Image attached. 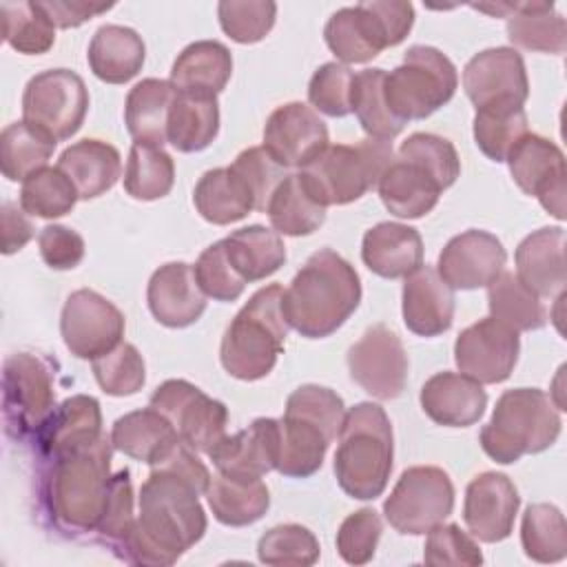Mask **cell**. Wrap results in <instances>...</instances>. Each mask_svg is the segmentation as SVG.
Here are the masks:
<instances>
[{
	"instance_id": "6da1fadb",
	"label": "cell",
	"mask_w": 567,
	"mask_h": 567,
	"mask_svg": "<svg viewBox=\"0 0 567 567\" xmlns=\"http://www.w3.org/2000/svg\"><path fill=\"white\" fill-rule=\"evenodd\" d=\"M199 496L202 492L188 478L153 467L140 489V514L113 547L117 558L148 567L177 563L206 532Z\"/></svg>"
},
{
	"instance_id": "7a4b0ae2",
	"label": "cell",
	"mask_w": 567,
	"mask_h": 567,
	"mask_svg": "<svg viewBox=\"0 0 567 567\" xmlns=\"http://www.w3.org/2000/svg\"><path fill=\"white\" fill-rule=\"evenodd\" d=\"M361 279L354 266L332 248L308 257L284 290V317L306 339L337 332L359 308Z\"/></svg>"
},
{
	"instance_id": "3957f363",
	"label": "cell",
	"mask_w": 567,
	"mask_h": 567,
	"mask_svg": "<svg viewBox=\"0 0 567 567\" xmlns=\"http://www.w3.org/2000/svg\"><path fill=\"white\" fill-rule=\"evenodd\" d=\"M111 436L51 458L44 476L42 498L49 518L66 536L95 532L111 485Z\"/></svg>"
},
{
	"instance_id": "277c9868",
	"label": "cell",
	"mask_w": 567,
	"mask_h": 567,
	"mask_svg": "<svg viewBox=\"0 0 567 567\" xmlns=\"http://www.w3.org/2000/svg\"><path fill=\"white\" fill-rule=\"evenodd\" d=\"M343 416V399L330 388L306 383L290 392L279 419L277 472L288 478L312 476L339 436Z\"/></svg>"
},
{
	"instance_id": "5b68a950",
	"label": "cell",
	"mask_w": 567,
	"mask_h": 567,
	"mask_svg": "<svg viewBox=\"0 0 567 567\" xmlns=\"http://www.w3.org/2000/svg\"><path fill=\"white\" fill-rule=\"evenodd\" d=\"M334 452L339 487L357 501H374L383 494L394 458L392 423L379 403H357L346 410Z\"/></svg>"
},
{
	"instance_id": "8992f818",
	"label": "cell",
	"mask_w": 567,
	"mask_h": 567,
	"mask_svg": "<svg viewBox=\"0 0 567 567\" xmlns=\"http://www.w3.org/2000/svg\"><path fill=\"white\" fill-rule=\"evenodd\" d=\"M281 301L284 288L279 284L264 286L228 323L219 346V361L230 377L259 381L272 372L290 330Z\"/></svg>"
},
{
	"instance_id": "52a82bcc",
	"label": "cell",
	"mask_w": 567,
	"mask_h": 567,
	"mask_svg": "<svg viewBox=\"0 0 567 567\" xmlns=\"http://www.w3.org/2000/svg\"><path fill=\"white\" fill-rule=\"evenodd\" d=\"M563 421L554 401L538 388H514L498 396L478 441L483 452L509 465L525 454H538L551 447L560 434Z\"/></svg>"
},
{
	"instance_id": "ba28073f",
	"label": "cell",
	"mask_w": 567,
	"mask_h": 567,
	"mask_svg": "<svg viewBox=\"0 0 567 567\" xmlns=\"http://www.w3.org/2000/svg\"><path fill=\"white\" fill-rule=\"evenodd\" d=\"M394 159L392 144L365 137L357 144H328L310 164L299 168V179L321 206H343L377 188L379 177Z\"/></svg>"
},
{
	"instance_id": "9c48e42d",
	"label": "cell",
	"mask_w": 567,
	"mask_h": 567,
	"mask_svg": "<svg viewBox=\"0 0 567 567\" xmlns=\"http://www.w3.org/2000/svg\"><path fill=\"white\" fill-rule=\"evenodd\" d=\"M456 86L458 73L452 60L434 47L414 44L396 69L385 71L383 97L392 115L405 124L430 117L454 97Z\"/></svg>"
},
{
	"instance_id": "30bf717a",
	"label": "cell",
	"mask_w": 567,
	"mask_h": 567,
	"mask_svg": "<svg viewBox=\"0 0 567 567\" xmlns=\"http://www.w3.org/2000/svg\"><path fill=\"white\" fill-rule=\"evenodd\" d=\"M323 38L341 64H363L408 38V18L399 4L388 0L359 2L334 11Z\"/></svg>"
},
{
	"instance_id": "8fae6325",
	"label": "cell",
	"mask_w": 567,
	"mask_h": 567,
	"mask_svg": "<svg viewBox=\"0 0 567 567\" xmlns=\"http://www.w3.org/2000/svg\"><path fill=\"white\" fill-rule=\"evenodd\" d=\"M58 363L44 354L16 352L2 368V419L13 439L35 436L55 410Z\"/></svg>"
},
{
	"instance_id": "7c38bea8",
	"label": "cell",
	"mask_w": 567,
	"mask_h": 567,
	"mask_svg": "<svg viewBox=\"0 0 567 567\" xmlns=\"http://www.w3.org/2000/svg\"><path fill=\"white\" fill-rule=\"evenodd\" d=\"M454 509V485L445 470L436 465H414L403 470L383 503L385 520L410 536L427 534Z\"/></svg>"
},
{
	"instance_id": "4fadbf2b",
	"label": "cell",
	"mask_w": 567,
	"mask_h": 567,
	"mask_svg": "<svg viewBox=\"0 0 567 567\" xmlns=\"http://www.w3.org/2000/svg\"><path fill=\"white\" fill-rule=\"evenodd\" d=\"M89 111V89L71 69H49L33 75L22 93V120L53 142L80 131Z\"/></svg>"
},
{
	"instance_id": "5bb4252c",
	"label": "cell",
	"mask_w": 567,
	"mask_h": 567,
	"mask_svg": "<svg viewBox=\"0 0 567 567\" xmlns=\"http://www.w3.org/2000/svg\"><path fill=\"white\" fill-rule=\"evenodd\" d=\"M151 408L162 412L195 452L208 454L226 436L228 408L186 379L164 381L151 394Z\"/></svg>"
},
{
	"instance_id": "9a60e30c",
	"label": "cell",
	"mask_w": 567,
	"mask_h": 567,
	"mask_svg": "<svg viewBox=\"0 0 567 567\" xmlns=\"http://www.w3.org/2000/svg\"><path fill=\"white\" fill-rule=\"evenodd\" d=\"M124 315L95 290L80 288L64 301L60 334L66 350L78 359H97L122 343Z\"/></svg>"
},
{
	"instance_id": "2e32d148",
	"label": "cell",
	"mask_w": 567,
	"mask_h": 567,
	"mask_svg": "<svg viewBox=\"0 0 567 567\" xmlns=\"http://www.w3.org/2000/svg\"><path fill=\"white\" fill-rule=\"evenodd\" d=\"M352 381L370 396L396 399L408 383V352L401 337L383 323L368 328L348 350Z\"/></svg>"
},
{
	"instance_id": "e0dca14e",
	"label": "cell",
	"mask_w": 567,
	"mask_h": 567,
	"mask_svg": "<svg viewBox=\"0 0 567 567\" xmlns=\"http://www.w3.org/2000/svg\"><path fill=\"white\" fill-rule=\"evenodd\" d=\"M518 352V332L494 317L467 326L454 341L456 368L481 385H494L509 379Z\"/></svg>"
},
{
	"instance_id": "ac0fdd59",
	"label": "cell",
	"mask_w": 567,
	"mask_h": 567,
	"mask_svg": "<svg viewBox=\"0 0 567 567\" xmlns=\"http://www.w3.org/2000/svg\"><path fill=\"white\" fill-rule=\"evenodd\" d=\"M509 173L516 186L540 202L556 219H565L567 171L563 151L547 137L527 133L507 155Z\"/></svg>"
},
{
	"instance_id": "d6986e66",
	"label": "cell",
	"mask_w": 567,
	"mask_h": 567,
	"mask_svg": "<svg viewBox=\"0 0 567 567\" xmlns=\"http://www.w3.org/2000/svg\"><path fill=\"white\" fill-rule=\"evenodd\" d=\"M266 153L284 168H303L328 148V126L303 102L277 106L264 126Z\"/></svg>"
},
{
	"instance_id": "ffe728a7",
	"label": "cell",
	"mask_w": 567,
	"mask_h": 567,
	"mask_svg": "<svg viewBox=\"0 0 567 567\" xmlns=\"http://www.w3.org/2000/svg\"><path fill=\"white\" fill-rule=\"evenodd\" d=\"M505 261L507 252L496 235L470 228L445 244L436 272L452 290H476L489 286L503 272Z\"/></svg>"
},
{
	"instance_id": "44dd1931",
	"label": "cell",
	"mask_w": 567,
	"mask_h": 567,
	"mask_svg": "<svg viewBox=\"0 0 567 567\" xmlns=\"http://www.w3.org/2000/svg\"><path fill=\"white\" fill-rule=\"evenodd\" d=\"M463 89L476 109L494 102L525 104L529 80L523 55L512 47H494L476 53L463 69Z\"/></svg>"
},
{
	"instance_id": "7402d4cb",
	"label": "cell",
	"mask_w": 567,
	"mask_h": 567,
	"mask_svg": "<svg viewBox=\"0 0 567 567\" xmlns=\"http://www.w3.org/2000/svg\"><path fill=\"white\" fill-rule=\"evenodd\" d=\"M520 496L509 476L483 472L467 483L463 501V520L470 534L481 543H501L514 529Z\"/></svg>"
},
{
	"instance_id": "603a6c76",
	"label": "cell",
	"mask_w": 567,
	"mask_h": 567,
	"mask_svg": "<svg viewBox=\"0 0 567 567\" xmlns=\"http://www.w3.org/2000/svg\"><path fill=\"white\" fill-rule=\"evenodd\" d=\"M279 456V419H255L248 427L226 434L208 458L219 474L230 478L255 481L277 470Z\"/></svg>"
},
{
	"instance_id": "cb8c5ba5",
	"label": "cell",
	"mask_w": 567,
	"mask_h": 567,
	"mask_svg": "<svg viewBox=\"0 0 567 567\" xmlns=\"http://www.w3.org/2000/svg\"><path fill=\"white\" fill-rule=\"evenodd\" d=\"M148 310L166 328L193 326L206 310L195 270L186 261H168L159 266L146 286Z\"/></svg>"
},
{
	"instance_id": "d4e9b609",
	"label": "cell",
	"mask_w": 567,
	"mask_h": 567,
	"mask_svg": "<svg viewBox=\"0 0 567 567\" xmlns=\"http://www.w3.org/2000/svg\"><path fill=\"white\" fill-rule=\"evenodd\" d=\"M403 323L419 337H439L454 321V290L441 279L436 268L419 266L403 281Z\"/></svg>"
},
{
	"instance_id": "484cf974",
	"label": "cell",
	"mask_w": 567,
	"mask_h": 567,
	"mask_svg": "<svg viewBox=\"0 0 567 567\" xmlns=\"http://www.w3.org/2000/svg\"><path fill=\"white\" fill-rule=\"evenodd\" d=\"M102 434V410L97 399L89 394H73L55 405L33 439L38 452L51 461L95 443Z\"/></svg>"
},
{
	"instance_id": "4316f807",
	"label": "cell",
	"mask_w": 567,
	"mask_h": 567,
	"mask_svg": "<svg viewBox=\"0 0 567 567\" xmlns=\"http://www.w3.org/2000/svg\"><path fill=\"white\" fill-rule=\"evenodd\" d=\"M516 277L540 299L565 295V230L545 226L529 233L514 252Z\"/></svg>"
},
{
	"instance_id": "83f0119b",
	"label": "cell",
	"mask_w": 567,
	"mask_h": 567,
	"mask_svg": "<svg viewBox=\"0 0 567 567\" xmlns=\"http://www.w3.org/2000/svg\"><path fill=\"white\" fill-rule=\"evenodd\" d=\"M423 412L445 427H470L478 423L487 408V394L481 383L458 372L432 374L419 394Z\"/></svg>"
},
{
	"instance_id": "f1b7e54d",
	"label": "cell",
	"mask_w": 567,
	"mask_h": 567,
	"mask_svg": "<svg viewBox=\"0 0 567 567\" xmlns=\"http://www.w3.org/2000/svg\"><path fill=\"white\" fill-rule=\"evenodd\" d=\"M363 264L383 279H401L423 266V239L416 228L381 221L365 230L361 241Z\"/></svg>"
},
{
	"instance_id": "f546056e",
	"label": "cell",
	"mask_w": 567,
	"mask_h": 567,
	"mask_svg": "<svg viewBox=\"0 0 567 567\" xmlns=\"http://www.w3.org/2000/svg\"><path fill=\"white\" fill-rule=\"evenodd\" d=\"M58 168L73 182L80 199H95L120 179L122 157L113 144L86 137L60 153Z\"/></svg>"
},
{
	"instance_id": "4dcf8cb0",
	"label": "cell",
	"mask_w": 567,
	"mask_h": 567,
	"mask_svg": "<svg viewBox=\"0 0 567 567\" xmlns=\"http://www.w3.org/2000/svg\"><path fill=\"white\" fill-rule=\"evenodd\" d=\"M377 190L388 213L401 219H419L427 215L443 193L427 171L403 157L390 162L379 177Z\"/></svg>"
},
{
	"instance_id": "1f68e13d",
	"label": "cell",
	"mask_w": 567,
	"mask_h": 567,
	"mask_svg": "<svg viewBox=\"0 0 567 567\" xmlns=\"http://www.w3.org/2000/svg\"><path fill=\"white\" fill-rule=\"evenodd\" d=\"M86 60L97 80L106 84H124L142 71L146 47L135 29L104 24L93 33Z\"/></svg>"
},
{
	"instance_id": "d6a6232c",
	"label": "cell",
	"mask_w": 567,
	"mask_h": 567,
	"mask_svg": "<svg viewBox=\"0 0 567 567\" xmlns=\"http://www.w3.org/2000/svg\"><path fill=\"white\" fill-rule=\"evenodd\" d=\"M233 75V55L217 40L190 42L171 66V84L179 93L215 95L221 93Z\"/></svg>"
},
{
	"instance_id": "836d02e7",
	"label": "cell",
	"mask_w": 567,
	"mask_h": 567,
	"mask_svg": "<svg viewBox=\"0 0 567 567\" xmlns=\"http://www.w3.org/2000/svg\"><path fill=\"white\" fill-rule=\"evenodd\" d=\"M177 89L171 80L146 78L137 82L124 102V124L135 144L146 146H164L168 113Z\"/></svg>"
},
{
	"instance_id": "e575fe53",
	"label": "cell",
	"mask_w": 567,
	"mask_h": 567,
	"mask_svg": "<svg viewBox=\"0 0 567 567\" xmlns=\"http://www.w3.org/2000/svg\"><path fill=\"white\" fill-rule=\"evenodd\" d=\"M109 436L117 452L146 465L157 463L179 439L175 425L151 405L120 416Z\"/></svg>"
},
{
	"instance_id": "d590c367",
	"label": "cell",
	"mask_w": 567,
	"mask_h": 567,
	"mask_svg": "<svg viewBox=\"0 0 567 567\" xmlns=\"http://www.w3.org/2000/svg\"><path fill=\"white\" fill-rule=\"evenodd\" d=\"M226 257L237 275L250 284L275 275L286 264V246L277 230L252 224L221 239Z\"/></svg>"
},
{
	"instance_id": "8d00e7d4",
	"label": "cell",
	"mask_w": 567,
	"mask_h": 567,
	"mask_svg": "<svg viewBox=\"0 0 567 567\" xmlns=\"http://www.w3.org/2000/svg\"><path fill=\"white\" fill-rule=\"evenodd\" d=\"M219 133V104L215 95L179 93L173 100L166 140L179 153H197L213 144Z\"/></svg>"
},
{
	"instance_id": "74e56055",
	"label": "cell",
	"mask_w": 567,
	"mask_h": 567,
	"mask_svg": "<svg viewBox=\"0 0 567 567\" xmlns=\"http://www.w3.org/2000/svg\"><path fill=\"white\" fill-rule=\"evenodd\" d=\"M193 204L197 213L215 226H228L255 210L246 184L230 166L206 171L195 184Z\"/></svg>"
},
{
	"instance_id": "f35d334b",
	"label": "cell",
	"mask_w": 567,
	"mask_h": 567,
	"mask_svg": "<svg viewBox=\"0 0 567 567\" xmlns=\"http://www.w3.org/2000/svg\"><path fill=\"white\" fill-rule=\"evenodd\" d=\"M213 516L228 527H246L257 523L270 507V492L261 478L244 481L217 472L206 489Z\"/></svg>"
},
{
	"instance_id": "ab89813d",
	"label": "cell",
	"mask_w": 567,
	"mask_h": 567,
	"mask_svg": "<svg viewBox=\"0 0 567 567\" xmlns=\"http://www.w3.org/2000/svg\"><path fill=\"white\" fill-rule=\"evenodd\" d=\"M507 38L518 49L560 55L567 49V24L554 2H514Z\"/></svg>"
},
{
	"instance_id": "60d3db41",
	"label": "cell",
	"mask_w": 567,
	"mask_h": 567,
	"mask_svg": "<svg viewBox=\"0 0 567 567\" xmlns=\"http://www.w3.org/2000/svg\"><path fill=\"white\" fill-rule=\"evenodd\" d=\"M489 317L509 326L516 332H529L545 328L549 315L540 297L532 292L514 272L503 270L487 286Z\"/></svg>"
},
{
	"instance_id": "b9f144b4",
	"label": "cell",
	"mask_w": 567,
	"mask_h": 567,
	"mask_svg": "<svg viewBox=\"0 0 567 567\" xmlns=\"http://www.w3.org/2000/svg\"><path fill=\"white\" fill-rule=\"evenodd\" d=\"M472 131L474 142L485 157L492 162H505L518 140L529 133L527 113L523 104L494 102L476 109Z\"/></svg>"
},
{
	"instance_id": "7bdbcfd3",
	"label": "cell",
	"mask_w": 567,
	"mask_h": 567,
	"mask_svg": "<svg viewBox=\"0 0 567 567\" xmlns=\"http://www.w3.org/2000/svg\"><path fill=\"white\" fill-rule=\"evenodd\" d=\"M268 219L279 235H312L326 221V206L315 202L297 173L286 175L266 206Z\"/></svg>"
},
{
	"instance_id": "ee69618b",
	"label": "cell",
	"mask_w": 567,
	"mask_h": 567,
	"mask_svg": "<svg viewBox=\"0 0 567 567\" xmlns=\"http://www.w3.org/2000/svg\"><path fill=\"white\" fill-rule=\"evenodd\" d=\"M58 142L24 120L4 126L0 135V171L9 182H24L44 168Z\"/></svg>"
},
{
	"instance_id": "f6af8a7d",
	"label": "cell",
	"mask_w": 567,
	"mask_h": 567,
	"mask_svg": "<svg viewBox=\"0 0 567 567\" xmlns=\"http://www.w3.org/2000/svg\"><path fill=\"white\" fill-rule=\"evenodd\" d=\"M4 42L24 55H42L55 42V27L38 0L0 2Z\"/></svg>"
},
{
	"instance_id": "bcb514c9",
	"label": "cell",
	"mask_w": 567,
	"mask_h": 567,
	"mask_svg": "<svg viewBox=\"0 0 567 567\" xmlns=\"http://www.w3.org/2000/svg\"><path fill=\"white\" fill-rule=\"evenodd\" d=\"M175 184V162L162 146L133 144L124 168V190L140 202L162 199Z\"/></svg>"
},
{
	"instance_id": "7dc6e473",
	"label": "cell",
	"mask_w": 567,
	"mask_h": 567,
	"mask_svg": "<svg viewBox=\"0 0 567 567\" xmlns=\"http://www.w3.org/2000/svg\"><path fill=\"white\" fill-rule=\"evenodd\" d=\"M383 69H363L352 78L350 109L357 115L361 128L374 137L390 142L403 131V122L392 115L383 97Z\"/></svg>"
},
{
	"instance_id": "c3c4849f",
	"label": "cell",
	"mask_w": 567,
	"mask_h": 567,
	"mask_svg": "<svg viewBox=\"0 0 567 567\" xmlns=\"http://www.w3.org/2000/svg\"><path fill=\"white\" fill-rule=\"evenodd\" d=\"M520 545L536 563H558L567 556V523L551 503L527 505L520 520Z\"/></svg>"
},
{
	"instance_id": "681fc988",
	"label": "cell",
	"mask_w": 567,
	"mask_h": 567,
	"mask_svg": "<svg viewBox=\"0 0 567 567\" xmlns=\"http://www.w3.org/2000/svg\"><path fill=\"white\" fill-rule=\"evenodd\" d=\"M78 199V188L58 166L35 171L20 188V208L42 219H55L71 213Z\"/></svg>"
},
{
	"instance_id": "f907efd6",
	"label": "cell",
	"mask_w": 567,
	"mask_h": 567,
	"mask_svg": "<svg viewBox=\"0 0 567 567\" xmlns=\"http://www.w3.org/2000/svg\"><path fill=\"white\" fill-rule=\"evenodd\" d=\"M319 554L317 536L299 523L275 525L257 543V556L264 565L310 567L319 560Z\"/></svg>"
},
{
	"instance_id": "816d5d0a",
	"label": "cell",
	"mask_w": 567,
	"mask_h": 567,
	"mask_svg": "<svg viewBox=\"0 0 567 567\" xmlns=\"http://www.w3.org/2000/svg\"><path fill=\"white\" fill-rule=\"evenodd\" d=\"M97 385L111 396H131L146 381V365L133 343L122 341L106 354L91 361Z\"/></svg>"
},
{
	"instance_id": "f5cc1de1",
	"label": "cell",
	"mask_w": 567,
	"mask_h": 567,
	"mask_svg": "<svg viewBox=\"0 0 567 567\" xmlns=\"http://www.w3.org/2000/svg\"><path fill=\"white\" fill-rule=\"evenodd\" d=\"M217 18L230 40L255 44L275 27L277 4L270 0H221L217 4Z\"/></svg>"
},
{
	"instance_id": "db71d44e",
	"label": "cell",
	"mask_w": 567,
	"mask_h": 567,
	"mask_svg": "<svg viewBox=\"0 0 567 567\" xmlns=\"http://www.w3.org/2000/svg\"><path fill=\"white\" fill-rule=\"evenodd\" d=\"M399 157L419 164L436 179L443 190L450 188L461 173V159L454 144L434 133L408 135V140L399 148Z\"/></svg>"
},
{
	"instance_id": "11a10c76",
	"label": "cell",
	"mask_w": 567,
	"mask_h": 567,
	"mask_svg": "<svg viewBox=\"0 0 567 567\" xmlns=\"http://www.w3.org/2000/svg\"><path fill=\"white\" fill-rule=\"evenodd\" d=\"M352 78L348 64L341 62H326L321 64L310 82H308V102L315 111L330 115V117H346L352 113L350 97H352Z\"/></svg>"
},
{
	"instance_id": "9f6ffc18",
	"label": "cell",
	"mask_w": 567,
	"mask_h": 567,
	"mask_svg": "<svg viewBox=\"0 0 567 567\" xmlns=\"http://www.w3.org/2000/svg\"><path fill=\"white\" fill-rule=\"evenodd\" d=\"M230 168L239 175V179L246 184L255 210H264L272 197V193L277 190V186L284 182L286 177V168L279 166L264 146H250L246 151H241L235 162L230 164Z\"/></svg>"
},
{
	"instance_id": "6f0895ef",
	"label": "cell",
	"mask_w": 567,
	"mask_h": 567,
	"mask_svg": "<svg viewBox=\"0 0 567 567\" xmlns=\"http://www.w3.org/2000/svg\"><path fill=\"white\" fill-rule=\"evenodd\" d=\"M193 270L202 292L215 301H235L246 288V281L230 266L221 239L202 250Z\"/></svg>"
},
{
	"instance_id": "680465c9",
	"label": "cell",
	"mask_w": 567,
	"mask_h": 567,
	"mask_svg": "<svg viewBox=\"0 0 567 567\" xmlns=\"http://www.w3.org/2000/svg\"><path fill=\"white\" fill-rule=\"evenodd\" d=\"M383 532L381 516L372 507H361L343 518L337 532V551L348 565L372 560Z\"/></svg>"
},
{
	"instance_id": "91938a15",
	"label": "cell",
	"mask_w": 567,
	"mask_h": 567,
	"mask_svg": "<svg viewBox=\"0 0 567 567\" xmlns=\"http://www.w3.org/2000/svg\"><path fill=\"white\" fill-rule=\"evenodd\" d=\"M423 563L427 565H483V554L474 536L465 534L454 523H439L427 532L423 547Z\"/></svg>"
},
{
	"instance_id": "94428289",
	"label": "cell",
	"mask_w": 567,
	"mask_h": 567,
	"mask_svg": "<svg viewBox=\"0 0 567 567\" xmlns=\"http://www.w3.org/2000/svg\"><path fill=\"white\" fill-rule=\"evenodd\" d=\"M133 520H135L133 483H131V472L124 467L111 476L106 505H104L102 518L95 527V534H97V538H102L104 543L115 547L124 538V534L131 529Z\"/></svg>"
},
{
	"instance_id": "6125c7cd",
	"label": "cell",
	"mask_w": 567,
	"mask_h": 567,
	"mask_svg": "<svg viewBox=\"0 0 567 567\" xmlns=\"http://www.w3.org/2000/svg\"><path fill=\"white\" fill-rule=\"evenodd\" d=\"M42 261L53 270H73L84 259V239L73 228L49 224L38 235Z\"/></svg>"
},
{
	"instance_id": "be15d7a7",
	"label": "cell",
	"mask_w": 567,
	"mask_h": 567,
	"mask_svg": "<svg viewBox=\"0 0 567 567\" xmlns=\"http://www.w3.org/2000/svg\"><path fill=\"white\" fill-rule=\"evenodd\" d=\"M38 2L49 16V20L53 22V27L58 29L80 27L91 18L106 13L113 7V2L104 4V2H84V0H38Z\"/></svg>"
},
{
	"instance_id": "e7e4bbea",
	"label": "cell",
	"mask_w": 567,
	"mask_h": 567,
	"mask_svg": "<svg viewBox=\"0 0 567 567\" xmlns=\"http://www.w3.org/2000/svg\"><path fill=\"white\" fill-rule=\"evenodd\" d=\"M22 208L13 202H4L0 208V230H2V252L13 255L22 250L33 237V224Z\"/></svg>"
}]
</instances>
